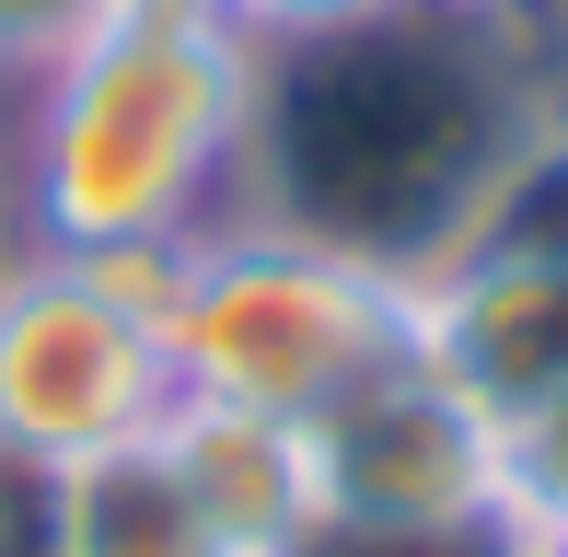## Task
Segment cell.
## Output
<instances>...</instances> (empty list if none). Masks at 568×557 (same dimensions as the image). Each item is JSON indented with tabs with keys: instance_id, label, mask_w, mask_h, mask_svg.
<instances>
[{
	"instance_id": "obj_1",
	"label": "cell",
	"mask_w": 568,
	"mask_h": 557,
	"mask_svg": "<svg viewBox=\"0 0 568 557\" xmlns=\"http://www.w3.org/2000/svg\"><path fill=\"white\" fill-rule=\"evenodd\" d=\"M546 82L523 59V12H395L314 47H267V117H255V198L302 233L372 244L429 267L546 129Z\"/></svg>"
},
{
	"instance_id": "obj_2",
	"label": "cell",
	"mask_w": 568,
	"mask_h": 557,
	"mask_svg": "<svg viewBox=\"0 0 568 557\" xmlns=\"http://www.w3.org/2000/svg\"><path fill=\"white\" fill-rule=\"evenodd\" d=\"M267 36L197 0H93L12 105L0 244L59 256H186L255 198Z\"/></svg>"
},
{
	"instance_id": "obj_3",
	"label": "cell",
	"mask_w": 568,
	"mask_h": 557,
	"mask_svg": "<svg viewBox=\"0 0 568 557\" xmlns=\"http://www.w3.org/2000/svg\"><path fill=\"white\" fill-rule=\"evenodd\" d=\"M163 348H174V395L325 418L372 372L418 361V267L302 233L278 210H232L186 256H163Z\"/></svg>"
},
{
	"instance_id": "obj_4",
	"label": "cell",
	"mask_w": 568,
	"mask_h": 557,
	"mask_svg": "<svg viewBox=\"0 0 568 557\" xmlns=\"http://www.w3.org/2000/svg\"><path fill=\"white\" fill-rule=\"evenodd\" d=\"M174 418L163 256L0 244V465L59 476Z\"/></svg>"
},
{
	"instance_id": "obj_5",
	"label": "cell",
	"mask_w": 568,
	"mask_h": 557,
	"mask_svg": "<svg viewBox=\"0 0 568 557\" xmlns=\"http://www.w3.org/2000/svg\"><path fill=\"white\" fill-rule=\"evenodd\" d=\"M314 442V557H523V488H510V429L464 407L429 361L372 372Z\"/></svg>"
},
{
	"instance_id": "obj_6",
	"label": "cell",
	"mask_w": 568,
	"mask_h": 557,
	"mask_svg": "<svg viewBox=\"0 0 568 557\" xmlns=\"http://www.w3.org/2000/svg\"><path fill=\"white\" fill-rule=\"evenodd\" d=\"M418 361L464 407L523 429L546 395H568V256L523 244H453L418 267Z\"/></svg>"
},
{
	"instance_id": "obj_7",
	"label": "cell",
	"mask_w": 568,
	"mask_h": 557,
	"mask_svg": "<svg viewBox=\"0 0 568 557\" xmlns=\"http://www.w3.org/2000/svg\"><path fill=\"white\" fill-rule=\"evenodd\" d=\"M163 453H174L186 499L210 512V535L232 557H314V442H302V418L174 395Z\"/></svg>"
},
{
	"instance_id": "obj_8",
	"label": "cell",
	"mask_w": 568,
	"mask_h": 557,
	"mask_svg": "<svg viewBox=\"0 0 568 557\" xmlns=\"http://www.w3.org/2000/svg\"><path fill=\"white\" fill-rule=\"evenodd\" d=\"M47 557H232V546L210 535V512L186 499L163 429H151V442L47 476Z\"/></svg>"
},
{
	"instance_id": "obj_9",
	"label": "cell",
	"mask_w": 568,
	"mask_h": 557,
	"mask_svg": "<svg viewBox=\"0 0 568 557\" xmlns=\"http://www.w3.org/2000/svg\"><path fill=\"white\" fill-rule=\"evenodd\" d=\"M510 488H523V523L568 512V395H546V407L510 429Z\"/></svg>"
},
{
	"instance_id": "obj_10",
	"label": "cell",
	"mask_w": 568,
	"mask_h": 557,
	"mask_svg": "<svg viewBox=\"0 0 568 557\" xmlns=\"http://www.w3.org/2000/svg\"><path fill=\"white\" fill-rule=\"evenodd\" d=\"M395 12V0H244V36L267 47H314V36H348V23Z\"/></svg>"
},
{
	"instance_id": "obj_11",
	"label": "cell",
	"mask_w": 568,
	"mask_h": 557,
	"mask_svg": "<svg viewBox=\"0 0 568 557\" xmlns=\"http://www.w3.org/2000/svg\"><path fill=\"white\" fill-rule=\"evenodd\" d=\"M82 12H93V0H0V82H23Z\"/></svg>"
},
{
	"instance_id": "obj_12",
	"label": "cell",
	"mask_w": 568,
	"mask_h": 557,
	"mask_svg": "<svg viewBox=\"0 0 568 557\" xmlns=\"http://www.w3.org/2000/svg\"><path fill=\"white\" fill-rule=\"evenodd\" d=\"M0 557H47V476L0 465Z\"/></svg>"
},
{
	"instance_id": "obj_13",
	"label": "cell",
	"mask_w": 568,
	"mask_h": 557,
	"mask_svg": "<svg viewBox=\"0 0 568 557\" xmlns=\"http://www.w3.org/2000/svg\"><path fill=\"white\" fill-rule=\"evenodd\" d=\"M523 557H568V512H534L523 523Z\"/></svg>"
},
{
	"instance_id": "obj_14",
	"label": "cell",
	"mask_w": 568,
	"mask_h": 557,
	"mask_svg": "<svg viewBox=\"0 0 568 557\" xmlns=\"http://www.w3.org/2000/svg\"><path fill=\"white\" fill-rule=\"evenodd\" d=\"M429 12H523V0H429Z\"/></svg>"
},
{
	"instance_id": "obj_15",
	"label": "cell",
	"mask_w": 568,
	"mask_h": 557,
	"mask_svg": "<svg viewBox=\"0 0 568 557\" xmlns=\"http://www.w3.org/2000/svg\"><path fill=\"white\" fill-rule=\"evenodd\" d=\"M197 12H232V23H244V0H197Z\"/></svg>"
}]
</instances>
